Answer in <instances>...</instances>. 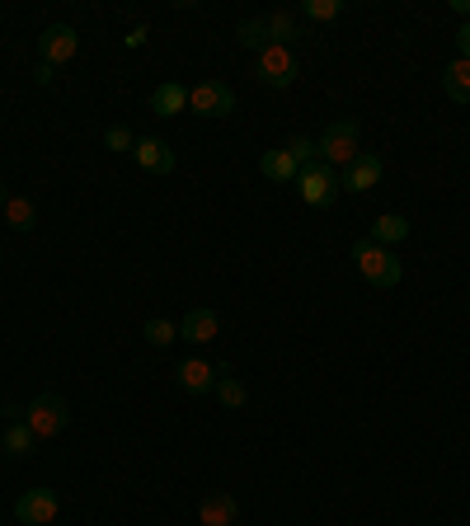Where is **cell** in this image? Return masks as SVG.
Here are the masks:
<instances>
[{
  "mask_svg": "<svg viewBox=\"0 0 470 526\" xmlns=\"http://www.w3.org/2000/svg\"><path fill=\"white\" fill-rule=\"evenodd\" d=\"M348 259L358 263V273H362V278H367V282H372V287H381V292H386V287H395V282L405 278V263L395 259L391 249L372 245L367 235H362L358 245L348 249Z\"/></svg>",
  "mask_w": 470,
  "mask_h": 526,
  "instance_id": "6da1fadb",
  "label": "cell"
},
{
  "mask_svg": "<svg viewBox=\"0 0 470 526\" xmlns=\"http://www.w3.org/2000/svg\"><path fill=\"white\" fill-rule=\"evenodd\" d=\"M24 423L33 428V437H38V442H47V437H57L66 423H71V404H66L62 395L43 390V395H33V400L24 404Z\"/></svg>",
  "mask_w": 470,
  "mask_h": 526,
  "instance_id": "7a4b0ae2",
  "label": "cell"
},
{
  "mask_svg": "<svg viewBox=\"0 0 470 526\" xmlns=\"http://www.w3.org/2000/svg\"><path fill=\"white\" fill-rule=\"evenodd\" d=\"M320 160H325L329 170H348L353 160H358V123L353 118H334V123L320 132Z\"/></svg>",
  "mask_w": 470,
  "mask_h": 526,
  "instance_id": "3957f363",
  "label": "cell"
},
{
  "mask_svg": "<svg viewBox=\"0 0 470 526\" xmlns=\"http://www.w3.org/2000/svg\"><path fill=\"white\" fill-rule=\"evenodd\" d=\"M254 76L264 80L268 90H287L292 80L301 76V57L292 52V47H278V43H268L259 57H254Z\"/></svg>",
  "mask_w": 470,
  "mask_h": 526,
  "instance_id": "277c9868",
  "label": "cell"
},
{
  "mask_svg": "<svg viewBox=\"0 0 470 526\" xmlns=\"http://www.w3.org/2000/svg\"><path fill=\"white\" fill-rule=\"evenodd\" d=\"M297 193L306 207H334L339 202V193H344V184H339V170H329L325 160H315V165H306V170L297 174Z\"/></svg>",
  "mask_w": 470,
  "mask_h": 526,
  "instance_id": "5b68a950",
  "label": "cell"
},
{
  "mask_svg": "<svg viewBox=\"0 0 470 526\" xmlns=\"http://www.w3.org/2000/svg\"><path fill=\"white\" fill-rule=\"evenodd\" d=\"M188 109L198 118H226V113H235V90L226 80H198L188 90Z\"/></svg>",
  "mask_w": 470,
  "mask_h": 526,
  "instance_id": "8992f818",
  "label": "cell"
},
{
  "mask_svg": "<svg viewBox=\"0 0 470 526\" xmlns=\"http://www.w3.org/2000/svg\"><path fill=\"white\" fill-rule=\"evenodd\" d=\"M76 52H80V33L71 24H47L43 38H38V62H47V66L71 62Z\"/></svg>",
  "mask_w": 470,
  "mask_h": 526,
  "instance_id": "52a82bcc",
  "label": "cell"
},
{
  "mask_svg": "<svg viewBox=\"0 0 470 526\" xmlns=\"http://www.w3.org/2000/svg\"><path fill=\"white\" fill-rule=\"evenodd\" d=\"M57 512H62V498H57V489H29V494L15 498L19 526H47Z\"/></svg>",
  "mask_w": 470,
  "mask_h": 526,
  "instance_id": "ba28073f",
  "label": "cell"
},
{
  "mask_svg": "<svg viewBox=\"0 0 470 526\" xmlns=\"http://www.w3.org/2000/svg\"><path fill=\"white\" fill-rule=\"evenodd\" d=\"M381 174H386V160L372 151H358V160L339 174V184H344L348 193H372V188L381 184Z\"/></svg>",
  "mask_w": 470,
  "mask_h": 526,
  "instance_id": "9c48e42d",
  "label": "cell"
},
{
  "mask_svg": "<svg viewBox=\"0 0 470 526\" xmlns=\"http://www.w3.org/2000/svg\"><path fill=\"white\" fill-rule=\"evenodd\" d=\"M221 334V315L212 306H193L184 315V320H179V339L184 343H193V348H203V343H212Z\"/></svg>",
  "mask_w": 470,
  "mask_h": 526,
  "instance_id": "30bf717a",
  "label": "cell"
},
{
  "mask_svg": "<svg viewBox=\"0 0 470 526\" xmlns=\"http://www.w3.org/2000/svg\"><path fill=\"white\" fill-rule=\"evenodd\" d=\"M179 390L184 395H207V390H217V362H203V357H188L179 362Z\"/></svg>",
  "mask_w": 470,
  "mask_h": 526,
  "instance_id": "8fae6325",
  "label": "cell"
},
{
  "mask_svg": "<svg viewBox=\"0 0 470 526\" xmlns=\"http://www.w3.org/2000/svg\"><path fill=\"white\" fill-rule=\"evenodd\" d=\"M235 517H240V503H235V494H226V489H212V494L198 503V522L203 526H235Z\"/></svg>",
  "mask_w": 470,
  "mask_h": 526,
  "instance_id": "7c38bea8",
  "label": "cell"
},
{
  "mask_svg": "<svg viewBox=\"0 0 470 526\" xmlns=\"http://www.w3.org/2000/svg\"><path fill=\"white\" fill-rule=\"evenodd\" d=\"M132 160H137L146 174H170L174 170V146H165V141H156V137H141Z\"/></svg>",
  "mask_w": 470,
  "mask_h": 526,
  "instance_id": "4fadbf2b",
  "label": "cell"
},
{
  "mask_svg": "<svg viewBox=\"0 0 470 526\" xmlns=\"http://www.w3.org/2000/svg\"><path fill=\"white\" fill-rule=\"evenodd\" d=\"M367 240H372V245H381V249L400 245V240H409V221L400 217V212H381V217L372 221V231H367Z\"/></svg>",
  "mask_w": 470,
  "mask_h": 526,
  "instance_id": "5bb4252c",
  "label": "cell"
},
{
  "mask_svg": "<svg viewBox=\"0 0 470 526\" xmlns=\"http://www.w3.org/2000/svg\"><path fill=\"white\" fill-rule=\"evenodd\" d=\"M151 109H156V118H179V113L188 109V85H179V80H165V85L151 94Z\"/></svg>",
  "mask_w": 470,
  "mask_h": 526,
  "instance_id": "9a60e30c",
  "label": "cell"
},
{
  "mask_svg": "<svg viewBox=\"0 0 470 526\" xmlns=\"http://www.w3.org/2000/svg\"><path fill=\"white\" fill-rule=\"evenodd\" d=\"M259 170H264V179H273V184H297L301 165L292 160V155H287V146H282V151H264Z\"/></svg>",
  "mask_w": 470,
  "mask_h": 526,
  "instance_id": "2e32d148",
  "label": "cell"
},
{
  "mask_svg": "<svg viewBox=\"0 0 470 526\" xmlns=\"http://www.w3.org/2000/svg\"><path fill=\"white\" fill-rule=\"evenodd\" d=\"M0 212H5V221H10V231H19V235L38 231V207H33L29 198H19V193H10Z\"/></svg>",
  "mask_w": 470,
  "mask_h": 526,
  "instance_id": "e0dca14e",
  "label": "cell"
},
{
  "mask_svg": "<svg viewBox=\"0 0 470 526\" xmlns=\"http://www.w3.org/2000/svg\"><path fill=\"white\" fill-rule=\"evenodd\" d=\"M264 29H268V43L292 47L301 38V19L287 15V10H273V15H264Z\"/></svg>",
  "mask_w": 470,
  "mask_h": 526,
  "instance_id": "ac0fdd59",
  "label": "cell"
},
{
  "mask_svg": "<svg viewBox=\"0 0 470 526\" xmlns=\"http://www.w3.org/2000/svg\"><path fill=\"white\" fill-rule=\"evenodd\" d=\"M442 90H447V99H456V104H470V62L466 57L447 62V71H442Z\"/></svg>",
  "mask_w": 470,
  "mask_h": 526,
  "instance_id": "d6986e66",
  "label": "cell"
},
{
  "mask_svg": "<svg viewBox=\"0 0 470 526\" xmlns=\"http://www.w3.org/2000/svg\"><path fill=\"white\" fill-rule=\"evenodd\" d=\"M0 447L10 451V456H33L38 437H33V428L24 423V418H15V423H5V437H0Z\"/></svg>",
  "mask_w": 470,
  "mask_h": 526,
  "instance_id": "ffe728a7",
  "label": "cell"
},
{
  "mask_svg": "<svg viewBox=\"0 0 470 526\" xmlns=\"http://www.w3.org/2000/svg\"><path fill=\"white\" fill-rule=\"evenodd\" d=\"M141 339L151 343V348H170V343H179V320H165V315H151V320L141 325Z\"/></svg>",
  "mask_w": 470,
  "mask_h": 526,
  "instance_id": "44dd1931",
  "label": "cell"
},
{
  "mask_svg": "<svg viewBox=\"0 0 470 526\" xmlns=\"http://www.w3.org/2000/svg\"><path fill=\"white\" fill-rule=\"evenodd\" d=\"M217 400L226 404V409H240V404L250 400V395H245V381H240L231 367H217Z\"/></svg>",
  "mask_w": 470,
  "mask_h": 526,
  "instance_id": "7402d4cb",
  "label": "cell"
},
{
  "mask_svg": "<svg viewBox=\"0 0 470 526\" xmlns=\"http://www.w3.org/2000/svg\"><path fill=\"white\" fill-rule=\"evenodd\" d=\"M235 43H240V47H250V52H264V47H268V29H264V15H254V19H240V24H235Z\"/></svg>",
  "mask_w": 470,
  "mask_h": 526,
  "instance_id": "603a6c76",
  "label": "cell"
},
{
  "mask_svg": "<svg viewBox=\"0 0 470 526\" xmlns=\"http://www.w3.org/2000/svg\"><path fill=\"white\" fill-rule=\"evenodd\" d=\"M344 15V0H301L297 19H311V24H329V19Z\"/></svg>",
  "mask_w": 470,
  "mask_h": 526,
  "instance_id": "cb8c5ba5",
  "label": "cell"
},
{
  "mask_svg": "<svg viewBox=\"0 0 470 526\" xmlns=\"http://www.w3.org/2000/svg\"><path fill=\"white\" fill-rule=\"evenodd\" d=\"M287 155H292L301 170H306V165H315V160H320V146H315L311 137H292V141H287Z\"/></svg>",
  "mask_w": 470,
  "mask_h": 526,
  "instance_id": "d4e9b609",
  "label": "cell"
},
{
  "mask_svg": "<svg viewBox=\"0 0 470 526\" xmlns=\"http://www.w3.org/2000/svg\"><path fill=\"white\" fill-rule=\"evenodd\" d=\"M104 146H109V151H118V155H132V151H137V137H132L123 123H113L109 132H104Z\"/></svg>",
  "mask_w": 470,
  "mask_h": 526,
  "instance_id": "484cf974",
  "label": "cell"
},
{
  "mask_svg": "<svg viewBox=\"0 0 470 526\" xmlns=\"http://www.w3.org/2000/svg\"><path fill=\"white\" fill-rule=\"evenodd\" d=\"M456 57L470 62V24H461V33H456Z\"/></svg>",
  "mask_w": 470,
  "mask_h": 526,
  "instance_id": "4316f807",
  "label": "cell"
},
{
  "mask_svg": "<svg viewBox=\"0 0 470 526\" xmlns=\"http://www.w3.org/2000/svg\"><path fill=\"white\" fill-rule=\"evenodd\" d=\"M52 71H57V66L38 62V71H33V80H38V85H52V80H57V76H52Z\"/></svg>",
  "mask_w": 470,
  "mask_h": 526,
  "instance_id": "83f0119b",
  "label": "cell"
},
{
  "mask_svg": "<svg viewBox=\"0 0 470 526\" xmlns=\"http://www.w3.org/2000/svg\"><path fill=\"white\" fill-rule=\"evenodd\" d=\"M123 43H127V47H141V43H146V24H137V29H132V33H127V38H123Z\"/></svg>",
  "mask_w": 470,
  "mask_h": 526,
  "instance_id": "f1b7e54d",
  "label": "cell"
},
{
  "mask_svg": "<svg viewBox=\"0 0 470 526\" xmlns=\"http://www.w3.org/2000/svg\"><path fill=\"white\" fill-rule=\"evenodd\" d=\"M452 15H470V0H452Z\"/></svg>",
  "mask_w": 470,
  "mask_h": 526,
  "instance_id": "f546056e",
  "label": "cell"
},
{
  "mask_svg": "<svg viewBox=\"0 0 470 526\" xmlns=\"http://www.w3.org/2000/svg\"><path fill=\"white\" fill-rule=\"evenodd\" d=\"M5 198H10V193H5V184H0V207H5Z\"/></svg>",
  "mask_w": 470,
  "mask_h": 526,
  "instance_id": "4dcf8cb0",
  "label": "cell"
}]
</instances>
